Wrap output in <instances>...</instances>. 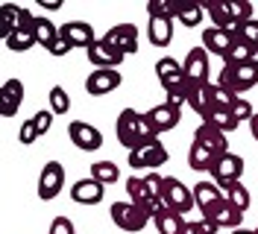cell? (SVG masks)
<instances>
[{"label": "cell", "instance_id": "1", "mask_svg": "<svg viewBox=\"0 0 258 234\" xmlns=\"http://www.w3.org/2000/svg\"><path fill=\"white\" fill-rule=\"evenodd\" d=\"M217 85L226 88L232 97H241L243 91L255 88L258 85V59L246 64H223L217 73Z\"/></svg>", "mask_w": 258, "mask_h": 234}, {"label": "cell", "instance_id": "2", "mask_svg": "<svg viewBox=\"0 0 258 234\" xmlns=\"http://www.w3.org/2000/svg\"><path fill=\"white\" fill-rule=\"evenodd\" d=\"M167 161H170V152H167V146L159 138L144 140V143H138L129 152V167L132 170H156V167L167 164Z\"/></svg>", "mask_w": 258, "mask_h": 234}, {"label": "cell", "instance_id": "3", "mask_svg": "<svg viewBox=\"0 0 258 234\" xmlns=\"http://www.w3.org/2000/svg\"><path fill=\"white\" fill-rule=\"evenodd\" d=\"M112 222L120 228V231H144L147 228V222H153V217L147 214L141 205H135V202H114L112 205Z\"/></svg>", "mask_w": 258, "mask_h": 234}, {"label": "cell", "instance_id": "4", "mask_svg": "<svg viewBox=\"0 0 258 234\" xmlns=\"http://www.w3.org/2000/svg\"><path fill=\"white\" fill-rule=\"evenodd\" d=\"M211 182L220 187L226 193V187H232L235 182H241L243 176V158L235 155V152H226V155L214 158V164H211Z\"/></svg>", "mask_w": 258, "mask_h": 234}, {"label": "cell", "instance_id": "5", "mask_svg": "<svg viewBox=\"0 0 258 234\" xmlns=\"http://www.w3.org/2000/svg\"><path fill=\"white\" fill-rule=\"evenodd\" d=\"M156 79L164 88V94H188V79H185V70H182V62L164 56L156 62Z\"/></svg>", "mask_w": 258, "mask_h": 234}, {"label": "cell", "instance_id": "6", "mask_svg": "<svg viewBox=\"0 0 258 234\" xmlns=\"http://www.w3.org/2000/svg\"><path fill=\"white\" fill-rule=\"evenodd\" d=\"M161 205H164L167 211H176V214L191 211V205H194L191 187H185L182 179H176V176H167L164 185H161Z\"/></svg>", "mask_w": 258, "mask_h": 234}, {"label": "cell", "instance_id": "7", "mask_svg": "<svg viewBox=\"0 0 258 234\" xmlns=\"http://www.w3.org/2000/svg\"><path fill=\"white\" fill-rule=\"evenodd\" d=\"M114 135H117V140L126 146L129 152L138 143H144V138H141V111H135V109L120 111L117 114V123H114Z\"/></svg>", "mask_w": 258, "mask_h": 234}, {"label": "cell", "instance_id": "8", "mask_svg": "<svg viewBox=\"0 0 258 234\" xmlns=\"http://www.w3.org/2000/svg\"><path fill=\"white\" fill-rule=\"evenodd\" d=\"M203 219H209L217 231H220V228H232V231H235V228H241V222H243V211H238V208L223 196L220 202L209 205V208L203 211Z\"/></svg>", "mask_w": 258, "mask_h": 234}, {"label": "cell", "instance_id": "9", "mask_svg": "<svg viewBox=\"0 0 258 234\" xmlns=\"http://www.w3.org/2000/svg\"><path fill=\"white\" fill-rule=\"evenodd\" d=\"M64 187V167L59 161H47L41 173H38V199L41 202H50L62 193Z\"/></svg>", "mask_w": 258, "mask_h": 234}, {"label": "cell", "instance_id": "10", "mask_svg": "<svg viewBox=\"0 0 258 234\" xmlns=\"http://www.w3.org/2000/svg\"><path fill=\"white\" fill-rule=\"evenodd\" d=\"M68 138L71 143L82 149V152H97L100 146H103V132L97 129V126L85 123V120H71L68 123Z\"/></svg>", "mask_w": 258, "mask_h": 234}, {"label": "cell", "instance_id": "11", "mask_svg": "<svg viewBox=\"0 0 258 234\" xmlns=\"http://www.w3.org/2000/svg\"><path fill=\"white\" fill-rule=\"evenodd\" d=\"M103 41L109 47H114L117 53L132 56V53H138V27L135 24H117V27H112L103 35Z\"/></svg>", "mask_w": 258, "mask_h": 234}, {"label": "cell", "instance_id": "12", "mask_svg": "<svg viewBox=\"0 0 258 234\" xmlns=\"http://www.w3.org/2000/svg\"><path fill=\"white\" fill-rule=\"evenodd\" d=\"M182 70H185V79H188V85H203V82H209V53L203 50V47H191L188 50V56H185V62H182Z\"/></svg>", "mask_w": 258, "mask_h": 234}, {"label": "cell", "instance_id": "13", "mask_svg": "<svg viewBox=\"0 0 258 234\" xmlns=\"http://www.w3.org/2000/svg\"><path fill=\"white\" fill-rule=\"evenodd\" d=\"M126 196H129V202L141 205L150 217H156L161 208H164L161 199H156V196L147 190V185H144V179H141V176H129V179H126Z\"/></svg>", "mask_w": 258, "mask_h": 234}, {"label": "cell", "instance_id": "14", "mask_svg": "<svg viewBox=\"0 0 258 234\" xmlns=\"http://www.w3.org/2000/svg\"><path fill=\"white\" fill-rule=\"evenodd\" d=\"M120 70H112V67H103V70H91L88 79H85V91L91 94V97H106V94H112L114 88H120Z\"/></svg>", "mask_w": 258, "mask_h": 234}, {"label": "cell", "instance_id": "15", "mask_svg": "<svg viewBox=\"0 0 258 234\" xmlns=\"http://www.w3.org/2000/svg\"><path fill=\"white\" fill-rule=\"evenodd\" d=\"M194 143H200V146H206L214 158H220L229 152V140L220 129H214L211 123H200L197 126V132H194Z\"/></svg>", "mask_w": 258, "mask_h": 234}, {"label": "cell", "instance_id": "16", "mask_svg": "<svg viewBox=\"0 0 258 234\" xmlns=\"http://www.w3.org/2000/svg\"><path fill=\"white\" fill-rule=\"evenodd\" d=\"M85 56H88V62L94 64V70H103V67H112V70H114V67H120L123 59H126L123 53H117L114 47H109L103 38L88 47V50H85Z\"/></svg>", "mask_w": 258, "mask_h": 234}, {"label": "cell", "instance_id": "17", "mask_svg": "<svg viewBox=\"0 0 258 234\" xmlns=\"http://www.w3.org/2000/svg\"><path fill=\"white\" fill-rule=\"evenodd\" d=\"M106 196V185H100L97 179H80L71 187V199L77 205H100Z\"/></svg>", "mask_w": 258, "mask_h": 234}, {"label": "cell", "instance_id": "18", "mask_svg": "<svg viewBox=\"0 0 258 234\" xmlns=\"http://www.w3.org/2000/svg\"><path fill=\"white\" fill-rule=\"evenodd\" d=\"M235 44V32L229 30H217V27H209V30H203V50L206 53H214V56H220L226 59V53H229V47Z\"/></svg>", "mask_w": 258, "mask_h": 234}, {"label": "cell", "instance_id": "19", "mask_svg": "<svg viewBox=\"0 0 258 234\" xmlns=\"http://www.w3.org/2000/svg\"><path fill=\"white\" fill-rule=\"evenodd\" d=\"M59 35H62L71 47H85V50L97 41L91 24H85V21H68L62 30H59Z\"/></svg>", "mask_w": 258, "mask_h": 234}, {"label": "cell", "instance_id": "20", "mask_svg": "<svg viewBox=\"0 0 258 234\" xmlns=\"http://www.w3.org/2000/svg\"><path fill=\"white\" fill-rule=\"evenodd\" d=\"M147 117H150V123H153V129H156V135H161V132L176 129L182 111L173 109V106H167V103H159V106H153V109L147 111Z\"/></svg>", "mask_w": 258, "mask_h": 234}, {"label": "cell", "instance_id": "21", "mask_svg": "<svg viewBox=\"0 0 258 234\" xmlns=\"http://www.w3.org/2000/svg\"><path fill=\"white\" fill-rule=\"evenodd\" d=\"M188 106H191L200 117H206V114L214 109V82L188 85Z\"/></svg>", "mask_w": 258, "mask_h": 234}, {"label": "cell", "instance_id": "22", "mask_svg": "<svg viewBox=\"0 0 258 234\" xmlns=\"http://www.w3.org/2000/svg\"><path fill=\"white\" fill-rule=\"evenodd\" d=\"M0 18L9 30H21V27H32L35 24V15L24 6H15V3H3L0 6Z\"/></svg>", "mask_w": 258, "mask_h": 234}, {"label": "cell", "instance_id": "23", "mask_svg": "<svg viewBox=\"0 0 258 234\" xmlns=\"http://www.w3.org/2000/svg\"><path fill=\"white\" fill-rule=\"evenodd\" d=\"M147 38H150L153 47H167L173 41V21H167V18H150Z\"/></svg>", "mask_w": 258, "mask_h": 234}, {"label": "cell", "instance_id": "24", "mask_svg": "<svg viewBox=\"0 0 258 234\" xmlns=\"http://www.w3.org/2000/svg\"><path fill=\"white\" fill-rule=\"evenodd\" d=\"M153 225L159 228V234H185V225H188V222L182 219V214L161 208L159 214L153 217Z\"/></svg>", "mask_w": 258, "mask_h": 234}, {"label": "cell", "instance_id": "25", "mask_svg": "<svg viewBox=\"0 0 258 234\" xmlns=\"http://www.w3.org/2000/svg\"><path fill=\"white\" fill-rule=\"evenodd\" d=\"M194 205L200 208V211H206L209 205H214V202H220L226 193L220 190V187L214 185V182H200V185H194Z\"/></svg>", "mask_w": 258, "mask_h": 234}, {"label": "cell", "instance_id": "26", "mask_svg": "<svg viewBox=\"0 0 258 234\" xmlns=\"http://www.w3.org/2000/svg\"><path fill=\"white\" fill-rule=\"evenodd\" d=\"M252 59H258V50L255 47H249L246 41H241V38L235 35V44L229 47L223 64H246V62H252Z\"/></svg>", "mask_w": 258, "mask_h": 234}, {"label": "cell", "instance_id": "27", "mask_svg": "<svg viewBox=\"0 0 258 234\" xmlns=\"http://www.w3.org/2000/svg\"><path fill=\"white\" fill-rule=\"evenodd\" d=\"M32 35H35V44H41L47 50L56 38H59V27L50 21V18H35V24H32Z\"/></svg>", "mask_w": 258, "mask_h": 234}, {"label": "cell", "instance_id": "28", "mask_svg": "<svg viewBox=\"0 0 258 234\" xmlns=\"http://www.w3.org/2000/svg\"><path fill=\"white\" fill-rule=\"evenodd\" d=\"M203 123H211L214 129H220L223 135H229V132H235L238 129V120L232 117V111L229 109H211L206 117H203Z\"/></svg>", "mask_w": 258, "mask_h": 234}, {"label": "cell", "instance_id": "29", "mask_svg": "<svg viewBox=\"0 0 258 234\" xmlns=\"http://www.w3.org/2000/svg\"><path fill=\"white\" fill-rule=\"evenodd\" d=\"M203 3H176V21L185 24L188 30H194L197 24H203Z\"/></svg>", "mask_w": 258, "mask_h": 234}, {"label": "cell", "instance_id": "30", "mask_svg": "<svg viewBox=\"0 0 258 234\" xmlns=\"http://www.w3.org/2000/svg\"><path fill=\"white\" fill-rule=\"evenodd\" d=\"M203 12L211 18V27L235 32V24H232V18H229V12H226V3H206V6H203Z\"/></svg>", "mask_w": 258, "mask_h": 234}, {"label": "cell", "instance_id": "31", "mask_svg": "<svg viewBox=\"0 0 258 234\" xmlns=\"http://www.w3.org/2000/svg\"><path fill=\"white\" fill-rule=\"evenodd\" d=\"M32 44H35L32 27H21V30H12V32H9V38H6V47H9L12 53H27Z\"/></svg>", "mask_w": 258, "mask_h": 234}, {"label": "cell", "instance_id": "32", "mask_svg": "<svg viewBox=\"0 0 258 234\" xmlns=\"http://www.w3.org/2000/svg\"><path fill=\"white\" fill-rule=\"evenodd\" d=\"M223 3H226V12H229V18H232L235 27L252 21V3H249V0H223Z\"/></svg>", "mask_w": 258, "mask_h": 234}, {"label": "cell", "instance_id": "33", "mask_svg": "<svg viewBox=\"0 0 258 234\" xmlns=\"http://www.w3.org/2000/svg\"><path fill=\"white\" fill-rule=\"evenodd\" d=\"M211 164H214V155H211L206 146H200V143H194L191 140V149H188V167L191 170H211Z\"/></svg>", "mask_w": 258, "mask_h": 234}, {"label": "cell", "instance_id": "34", "mask_svg": "<svg viewBox=\"0 0 258 234\" xmlns=\"http://www.w3.org/2000/svg\"><path fill=\"white\" fill-rule=\"evenodd\" d=\"M91 179H97L100 185H114L120 179V170L114 161H97V164H91Z\"/></svg>", "mask_w": 258, "mask_h": 234}, {"label": "cell", "instance_id": "35", "mask_svg": "<svg viewBox=\"0 0 258 234\" xmlns=\"http://www.w3.org/2000/svg\"><path fill=\"white\" fill-rule=\"evenodd\" d=\"M226 199L235 205L238 211H246V208H249V202H252L249 187H243V182H235L232 187H226Z\"/></svg>", "mask_w": 258, "mask_h": 234}, {"label": "cell", "instance_id": "36", "mask_svg": "<svg viewBox=\"0 0 258 234\" xmlns=\"http://www.w3.org/2000/svg\"><path fill=\"white\" fill-rule=\"evenodd\" d=\"M147 15L176 21V3H173V0H150V3H147Z\"/></svg>", "mask_w": 258, "mask_h": 234}, {"label": "cell", "instance_id": "37", "mask_svg": "<svg viewBox=\"0 0 258 234\" xmlns=\"http://www.w3.org/2000/svg\"><path fill=\"white\" fill-rule=\"evenodd\" d=\"M50 111L53 114H68L71 111V97H68V91H64L62 85L50 88Z\"/></svg>", "mask_w": 258, "mask_h": 234}, {"label": "cell", "instance_id": "38", "mask_svg": "<svg viewBox=\"0 0 258 234\" xmlns=\"http://www.w3.org/2000/svg\"><path fill=\"white\" fill-rule=\"evenodd\" d=\"M229 111H232V117H235L238 123H243V120L249 123V120H252V114H255L252 103H249L246 97H235V103H232V109H229Z\"/></svg>", "mask_w": 258, "mask_h": 234}, {"label": "cell", "instance_id": "39", "mask_svg": "<svg viewBox=\"0 0 258 234\" xmlns=\"http://www.w3.org/2000/svg\"><path fill=\"white\" fill-rule=\"evenodd\" d=\"M235 35H238L241 41H246L249 47H255L258 50V18L246 21V24H241V27H235Z\"/></svg>", "mask_w": 258, "mask_h": 234}, {"label": "cell", "instance_id": "40", "mask_svg": "<svg viewBox=\"0 0 258 234\" xmlns=\"http://www.w3.org/2000/svg\"><path fill=\"white\" fill-rule=\"evenodd\" d=\"M18 109H21V103L0 85V117H15Z\"/></svg>", "mask_w": 258, "mask_h": 234}, {"label": "cell", "instance_id": "41", "mask_svg": "<svg viewBox=\"0 0 258 234\" xmlns=\"http://www.w3.org/2000/svg\"><path fill=\"white\" fill-rule=\"evenodd\" d=\"M32 123H35V129H38V138H41V135H47L50 126H53V111H50V109L35 111V114H32Z\"/></svg>", "mask_w": 258, "mask_h": 234}, {"label": "cell", "instance_id": "42", "mask_svg": "<svg viewBox=\"0 0 258 234\" xmlns=\"http://www.w3.org/2000/svg\"><path fill=\"white\" fill-rule=\"evenodd\" d=\"M35 138H38V129H35V123H32V117H27V120L21 123V132H18V140H21L24 146H30V143H35Z\"/></svg>", "mask_w": 258, "mask_h": 234}, {"label": "cell", "instance_id": "43", "mask_svg": "<svg viewBox=\"0 0 258 234\" xmlns=\"http://www.w3.org/2000/svg\"><path fill=\"white\" fill-rule=\"evenodd\" d=\"M232 103H235V97L214 82V109H232Z\"/></svg>", "mask_w": 258, "mask_h": 234}, {"label": "cell", "instance_id": "44", "mask_svg": "<svg viewBox=\"0 0 258 234\" xmlns=\"http://www.w3.org/2000/svg\"><path fill=\"white\" fill-rule=\"evenodd\" d=\"M185 234H217V228L211 225L209 219H194L185 225Z\"/></svg>", "mask_w": 258, "mask_h": 234}, {"label": "cell", "instance_id": "45", "mask_svg": "<svg viewBox=\"0 0 258 234\" xmlns=\"http://www.w3.org/2000/svg\"><path fill=\"white\" fill-rule=\"evenodd\" d=\"M47 234H77V228H74V222H71L68 217H56L53 222H50Z\"/></svg>", "mask_w": 258, "mask_h": 234}, {"label": "cell", "instance_id": "46", "mask_svg": "<svg viewBox=\"0 0 258 234\" xmlns=\"http://www.w3.org/2000/svg\"><path fill=\"white\" fill-rule=\"evenodd\" d=\"M144 185H147V190H150L156 199H161V185H164V176H159V173H147V176H144Z\"/></svg>", "mask_w": 258, "mask_h": 234}, {"label": "cell", "instance_id": "47", "mask_svg": "<svg viewBox=\"0 0 258 234\" xmlns=\"http://www.w3.org/2000/svg\"><path fill=\"white\" fill-rule=\"evenodd\" d=\"M71 50H74V47L68 44V41L62 38V35H59V38H56V41H53V44L47 47V53H50V56H56V59H62V56H68Z\"/></svg>", "mask_w": 258, "mask_h": 234}, {"label": "cell", "instance_id": "48", "mask_svg": "<svg viewBox=\"0 0 258 234\" xmlns=\"http://www.w3.org/2000/svg\"><path fill=\"white\" fill-rule=\"evenodd\" d=\"M3 88L12 94L18 103H24V82H21V79H6V82H3Z\"/></svg>", "mask_w": 258, "mask_h": 234}, {"label": "cell", "instance_id": "49", "mask_svg": "<svg viewBox=\"0 0 258 234\" xmlns=\"http://www.w3.org/2000/svg\"><path fill=\"white\" fill-rule=\"evenodd\" d=\"M41 6H44V9H50V12L62 9V3H59V0H53V3H50V0H41Z\"/></svg>", "mask_w": 258, "mask_h": 234}, {"label": "cell", "instance_id": "50", "mask_svg": "<svg viewBox=\"0 0 258 234\" xmlns=\"http://www.w3.org/2000/svg\"><path fill=\"white\" fill-rule=\"evenodd\" d=\"M249 132H252V138L258 140V114H252V120H249Z\"/></svg>", "mask_w": 258, "mask_h": 234}, {"label": "cell", "instance_id": "51", "mask_svg": "<svg viewBox=\"0 0 258 234\" xmlns=\"http://www.w3.org/2000/svg\"><path fill=\"white\" fill-rule=\"evenodd\" d=\"M9 27H6V24H3V18H0V41H6V38H9Z\"/></svg>", "mask_w": 258, "mask_h": 234}, {"label": "cell", "instance_id": "52", "mask_svg": "<svg viewBox=\"0 0 258 234\" xmlns=\"http://www.w3.org/2000/svg\"><path fill=\"white\" fill-rule=\"evenodd\" d=\"M232 234H255V228L249 231V228H243V225H241V228H235V231H232Z\"/></svg>", "mask_w": 258, "mask_h": 234}, {"label": "cell", "instance_id": "53", "mask_svg": "<svg viewBox=\"0 0 258 234\" xmlns=\"http://www.w3.org/2000/svg\"><path fill=\"white\" fill-rule=\"evenodd\" d=\"M255 234H258V225H255Z\"/></svg>", "mask_w": 258, "mask_h": 234}]
</instances>
